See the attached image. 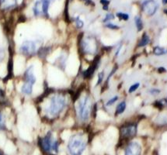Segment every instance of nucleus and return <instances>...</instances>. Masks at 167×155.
<instances>
[{
    "instance_id": "1",
    "label": "nucleus",
    "mask_w": 167,
    "mask_h": 155,
    "mask_svg": "<svg viewBox=\"0 0 167 155\" xmlns=\"http://www.w3.org/2000/svg\"><path fill=\"white\" fill-rule=\"evenodd\" d=\"M87 143L81 134L72 136L68 143V150L71 155H82L85 150Z\"/></svg>"
},
{
    "instance_id": "2",
    "label": "nucleus",
    "mask_w": 167,
    "mask_h": 155,
    "mask_svg": "<svg viewBox=\"0 0 167 155\" xmlns=\"http://www.w3.org/2000/svg\"><path fill=\"white\" fill-rule=\"evenodd\" d=\"M67 105L66 98L63 95H55L51 99L50 104L47 109L48 114L52 116H57L62 112Z\"/></svg>"
},
{
    "instance_id": "3",
    "label": "nucleus",
    "mask_w": 167,
    "mask_h": 155,
    "mask_svg": "<svg viewBox=\"0 0 167 155\" xmlns=\"http://www.w3.org/2000/svg\"><path fill=\"white\" fill-rule=\"evenodd\" d=\"M38 143L42 151L45 154H51L53 151L56 153L59 151V141L54 138L52 133L51 132H48L44 137L40 138Z\"/></svg>"
},
{
    "instance_id": "4",
    "label": "nucleus",
    "mask_w": 167,
    "mask_h": 155,
    "mask_svg": "<svg viewBox=\"0 0 167 155\" xmlns=\"http://www.w3.org/2000/svg\"><path fill=\"white\" fill-rule=\"evenodd\" d=\"M92 109V101L91 99L85 95L81 99L77 105V113L79 119L82 121H86L90 116Z\"/></svg>"
},
{
    "instance_id": "5",
    "label": "nucleus",
    "mask_w": 167,
    "mask_h": 155,
    "mask_svg": "<svg viewBox=\"0 0 167 155\" xmlns=\"http://www.w3.org/2000/svg\"><path fill=\"white\" fill-rule=\"evenodd\" d=\"M20 51L24 56L29 57L34 54L37 51V44L35 41L26 40L21 44Z\"/></svg>"
},
{
    "instance_id": "6",
    "label": "nucleus",
    "mask_w": 167,
    "mask_h": 155,
    "mask_svg": "<svg viewBox=\"0 0 167 155\" xmlns=\"http://www.w3.org/2000/svg\"><path fill=\"white\" fill-rule=\"evenodd\" d=\"M50 6V0H37L33 8L35 16H41L48 14V9Z\"/></svg>"
},
{
    "instance_id": "7",
    "label": "nucleus",
    "mask_w": 167,
    "mask_h": 155,
    "mask_svg": "<svg viewBox=\"0 0 167 155\" xmlns=\"http://www.w3.org/2000/svg\"><path fill=\"white\" fill-rule=\"evenodd\" d=\"M120 132L121 139H131L137 133V125L135 123H129L122 126Z\"/></svg>"
},
{
    "instance_id": "8",
    "label": "nucleus",
    "mask_w": 167,
    "mask_h": 155,
    "mask_svg": "<svg viewBox=\"0 0 167 155\" xmlns=\"http://www.w3.org/2000/svg\"><path fill=\"white\" fill-rule=\"evenodd\" d=\"M142 9L149 16H153L157 11L158 5L154 0H146L142 4Z\"/></svg>"
},
{
    "instance_id": "9",
    "label": "nucleus",
    "mask_w": 167,
    "mask_h": 155,
    "mask_svg": "<svg viewBox=\"0 0 167 155\" xmlns=\"http://www.w3.org/2000/svg\"><path fill=\"white\" fill-rule=\"evenodd\" d=\"M141 146L137 142H131L128 144L124 155H141Z\"/></svg>"
},
{
    "instance_id": "10",
    "label": "nucleus",
    "mask_w": 167,
    "mask_h": 155,
    "mask_svg": "<svg viewBox=\"0 0 167 155\" xmlns=\"http://www.w3.org/2000/svg\"><path fill=\"white\" fill-rule=\"evenodd\" d=\"M97 63H98V61H97V58H96L93 63V65H90V66L88 67V69L85 70V71L83 72V76H84V78H90V77L93 75V74L94 73L95 69H96V67H97Z\"/></svg>"
},
{
    "instance_id": "11",
    "label": "nucleus",
    "mask_w": 167,
    "mask_h": 155,
    "mask_svg": "<svg viewBox=\"0 0 167 155\" xmlns=\"http://www.w3.org/2000/svg\"><path fill=\"white\" fill-rule=\"evenodd\" d=\"M16 0H0V6L5 9H9L12 8L16 5Z\"/></svg>"
},
{
    "instance_id": "12",
    "label": "nucleus",
    "mask_w": 167,
    "mask_h": 155,
    "mask_svg": "<svg viewBox=\"0 0 167 155\" xmlns=\"http://www.w3.org/2000/svg\"><path fill=\"white\" fill-rule=\"evenodd\" d=\"M149 37L147 35L146 33H144V35L142 36V37H141V41H140L139 44H138V47H145V46H146V45H148V44H149Z\"/></svg>"
},
{
    "instance_id": "13",
    "label": "nucleus",
    "mask_w": 167,
    "mask_h": 155,
    "mask_svg": "<svg viewBox=\"0 0 167 155\" xmlns=\"http://www.w3.org/2000/svg\"><path fill=\"white\" fill-rule=\"evenodd\" d=\"M125 109H126V103L125 102H121L117 106L116 113L117 114H121V113H123L124 110H125Z\"/></svg>"
},
{
    "instance_id": "14",
    "label": "nucleus",
    "mask_w": 167,
    "mask_h": 155,
    "mask_svg": "<svg viewBox=\"0 0 167 155\" xmlns=\"http://www.w3.org/2000/svg\"><path fill=\"white\" fill-rule=\"evenodd\" d=\"M6 129V119L3 112L0 110V131Z\"/></svg>"
},
{
    "instance_id": "15",
    "label": "nucleus",
    "mask_w": 167,
    "mask_h": 155,
    "mask_svg": "<svg viewBox=\"0 0 167 155\" xmlns=\"http://www.w3.org/2000/svg\"><path fill=\"white\" fill-rule=\"evenodd\" d=\"M153 53L155 54V55H162V54H166L167 50L164 49L163 47H155V48H154Z\"/></svg>"
},
{
    "instance_id": "16",
    "label": "nucleus",
    "mask_w": 167,
    "mask_h": 155,
    "mask_svg": "<svg viewBox=\"0 0 167 155\" xmlns=\"http://www.w3.org/2000/svg\"><path fill=\"white\" fill-rule=\"evenodd\" d=\"M135 25L137 26V29H138V31H141L142 28H143V23H142V20H141V17L139 16H136L135 19Z\"/></svg>"
},
{
    "instance_id": "17",
    "label": "nucleus",
    "mask_w": 167,
    "mask_h": 155,
    "mask_svg": "<svg viewBox=\"0 0 167 155\" xmlns=\"http://www.w3.org/2000/svg\"><path fill=\"white\" fill-rule=\"evenodd\" d=\"M117 16L120 18V20H128L129 19L128 14L124 13V12H117Z\"/></svg>"
},
{
    "instance_id": "18",
    "label": "nucleus",
    "mask_w": 167,
    "mask_h": 155,
    "mask_svg": "<svg viewBox=\"0 0 167 155\" xmlns=\"http://www.w3.org/2000/svg\"><path fill=\"white\" fill-rule=\"evenodd\" d=\"M139 86H140V83H138V82L135 83V84H134V85H132L130 87V88H129V90H128L129 93H132V92H135V91L138 89Z\"/></svg>"
},
{
    "instance_id": "19",
    "label": "nucleus",
    "mask_w": 167,
    "mask_h": 155,
    "mask_svg": "<svg viewBox=\"0 0 167 155\" xmlns=\"http://www.w3.org/2000/svg\"><path fill=\"white\" fill-rule=\"evenodd\" d=\"M100 3L103 4V9L107 10V6L110 4V1L109 0H100Z\"/></svg>"
},
{
    "instance_id": "20",
    "label": "nucleus",
    "mask_w": 167,
    "mask_h": 155,
    "mask_svg": "<svg viewBox=\"0 0 167 155\" xmlns=\"http://www.w3.org/2000/svg\"><path fill=\"white\" fill-rule=\"evenodd\" d=\"M118 99V97L117 96H114V97H113V98H112L111 99H110L108 101V102H107V106H108V105H113V104H114V103H115V102H116V101H117V100Z\"/></svg>"
},
{
    "instance_id": "21",
    "label": "nucleus",
    "mask_w": 167,
    "mask_h": 155,
    "mask_svg": "<svg viewBox=\"0 0 167 155\" xmlns=\"http://www.w3.org/2000/svg\"><path fill=\"white\" fill-rule=\"evenodd\" d=\"M76 24L77 27H79V28H82L83 26V22L79 17H77L76 19Z\"/></svg>"
},
{
    "instance_id": "22",
    "label": "nucleus",
    "mask_w": 167,
    "mask_h": 155,
    "mask_svg": "<svg viewBox=\"0 0 167 155\" xmlns=\"http://www.w3.org/2000/svg\"><path fill=\"white\" fill-rule=\"evenodd\" d=\"M103 75H104V73H103V72H100V73L98 75V82H97V85H100V83H101V82L103 81Z\"/></svg>"
},
{
    "instance_id": "23",
    "label": "nucleus",
    "mask_w": 167,
    "mask_h": 155,
    "mask_svg": "<svg viewBox=\"0 0 167 155\" xmlns=\"http://www.w3.org/2000/svg\"><path fill=\"white\" fill-rule=\"evenodd\" d=\"M107 27H108L110 29H119V26H117V25H114V24H108L106 25Z\"/></svg>"
},
{
    "instance_id": "24",
    "label": "nucleus",
    "mask_w": 167,
    "mask_h": 155,
    "mask_svg": "<svg viewBox=\"0 0 167 155\" xmlns=\"http://www.w3.org/2000/svg\"><path fill=\"white\" fill-rule=\"evenodd\" d=\"M114 16L113 14H111V13H109V14H107V16H106L105 19H104V22H106V21L107 20H112V19H114Z\"/></svg>"
},
{
    "instance_id": "25",
    "label": "nucleus",
    "mask_w": 167,
    "mask_h": 155,
    "mask_svg": "<svg viewBox=\"0 0 167 155\" xmlns=\"http://www.w3.org/2000/svg\"><path fill=\"white\" fill-rule=\"evenodd\" d=\"M4 56H5V51H4V50H3L2 47H0V62L3 60Z\"/></svg>"
},
{
    "instance_id": "26",
    "label": "nucleus",
    "mask_w": 167,
    "mask_h": 155,
    "mask_svg": "<svg viewBox=\"0 0 167 155\" xmlns=\"http://www.w3.org/2000/svg\"><path fill=\"white\" fill-rule=\"evenodd\" d=\"M158 71L159 73H163V72H166V68H164V67H159L158 69Z\"/></svg>"
},
{
    "instance_id": "27",
    "label": "nucleus",
    "mask_w": 167,
    "mask_h": 155,
    "mask_svg": "<svg viewBox=\"0 0 167 155\" xmlns=\"http://www.w3.org/2000/svg\"><path fill=\"white\" fill-rule=\"evenodd\" d=\"M150 92H151V93L155 94V93H158V92H159V90H156V89H153V90H151Z\"/></svg>"
},
{
    "instance_id": "28",
    "label": "nucleus",
    "mask_w": 167,
    "mask_h": 155,
    "mask_svg": "<svg viewBox=\"0 0 167 155\" xmlns=\"http://www.w3.org/2000/svg\"><path fill=\"white\" fill-rule=\"evenodd\" d=\"M162 3L163 4H167V0H162Z\"/></svg>"
},
{
    "instance_id": "29",
    "label": "nucleus",
    "mask_w": 167,
    "mask_h": 155,
    "mask_svg": "<svg viewBox=\"0 0 167 155\" xmlns=\"http://www.w3.org/2000/svg\"><path fill=\"white\" fill-rule=\"evenodd\" d=\"M164 12H166V14H167V9H166V10H165Z\"/></svg>"
},
{
    "instance_id": "30",
    "label": "nucleus",
    "mask_w": 167,
    "mask_h": 155,
    "mask_svg": "<svg viewBox=\"0 0 167 155\" xmlns=\"http://www.w3.org/2000/svg\"><path fill=\"white\" fill-rule=\"evenodd\" d=\"M85 1H88V0H85Z\"/></svg>"
}]
</instances>
